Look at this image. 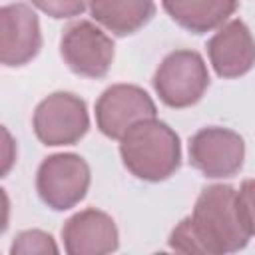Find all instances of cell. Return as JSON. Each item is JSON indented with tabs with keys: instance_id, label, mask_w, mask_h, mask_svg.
Wrapping results in <instances>:
<instances>
[{
	"instance_id": "1",
	"label": "cell",
	"mask_w": 255,
	"mask_h": 255,
	"mask_svg": "<svg viewBox=\"0 0 255 255\" xmlns=\"http://www.w3.org/2000/svg\"><path fill=\"white\" fill-rule=\"evenodd\" d=\"M251 233L239 209L237 189L213 183L201 189L191 215L183 217L169 233V247L181 253L223 255L247 247Z\"/></svg>"
},
{
	"instance_id": "2",
	"label": "cell",
	"mask_w": 255,
	"mask_h": 255,
	"mask_svg": "<svg viewBox=\"0 0 255 255\" xmlns=\"http://www.w3.org/2000/svg\"><path fill=\"white\" fill-rule=\"evenodd\" d=\"M124 167L141 181H163L181 165V141L175 129L157 118L141 120L120 139Z\"/></svg>"
},
{
	"instance_id": "3",
	"label": "cell",
	"mask_w": 255,
	"mask_h": 255,
	"mask_svg": "<svg viewBox=\"0 0 255 255\" xmlns=\"http://www.w3.org/2000/svg\"><path fill=\"white\" fill-rule=\"evenodd\" d=\"M151 84L167 108L195 106L209 88L207 64L195 50H173L155 68Z\"/></svg>"
},
{
	"instance_id": "4",
	"label": "cell",
	"mask_w": 255,
	"mask_h": 255,
	"mask_svg": "<svg viewBox=\"0 0 255 255\" xmlns=\"http://www.w3.org/2000/svg\"><path fill=\"white\" fill-rule=\"evenodd\" d=\"M92 181L88 161L78 153H52L36 171V191L54 211L76 207L88 193Z\"/></svg>"
},
{
	"instance_id": "5",
	"label": "cell",
	"mask_w": 255,
	"mask_h": 255,
	"mask_svg": "<svg viewBox=\"0 0 255 255\" xmlns=\"http://www.w3.org/2000/svg\"><path fill=\"white\" fill-rule=\"evenodd\" d=\"M32 128L44 145H74L90 129L88 106L72 92H54L36 106Z\"/></svg>"
},
{
	"instance_id": "6",
	"label": "cell",
	"mask_w": 255,
	"mask_h": 255,
	"mask_svg": "<svg viewBox=\"0 0 255 255\" xmlns=\"http://www.w3.org/2000/svg\"><path fill=\"white\" fill-rule=\"evenodd\" d=\"M60 56L74 74L100 80L112 68L116 46L114 40L94 22L76 20L62 32Z\"/></svg>"
},
{
	"instance_id": "7",
	"label": "cell",
	"mask_w": 255,
	"mask_h": 255,
	"mask_svg": "<svg viewBox=\"0 0 255 255\" xmlns=\"http://www.w3.org/2000/svg\"><path fill=\"white\" fill-rule=\"evenodd\" d=\"M189 163L203 177L225 179L241 171L245 161L243 137L221 126H207L189 137Z\"/></svg>"
},
{
	"instance_id": "8",
	"label": "cell",
	"mask_w": 255,
	"mask_h": 255,
	"mask_svg": "<svg viewBox=\"0 0 255 255\" xmlns=\"http://www.w3.org/2000/svg\"><path fill=\"white\" fill-rule=\"evenodd\" d=\"M149 118H157L155 102L135 84H114L96 100V126L110 139L120 141L131 126Z\"/></svg>"
},
{
	"instance_id": "9",
	"label": "cell",
	"mask_w": 255,
	"mask_h": 255,
	"mask_svg": "<svg viewBox=\"0 0 255 255\" xmlns=\"http://www.w3.org/2000/svg\"><path fill=\"white\" fill-rule=\"evenodd\" d=\"M42 48V30L36 12L26 2H12L0 10V60L6 68L32 62Z\"/></svg>"
},
{
	"instance_id": "10",
	"label": "cell",
	"mask_w": 255,
	"mask_h": 255,
	"mask_svg": "<svg viewBox=\"0 0 255 255\" xmlns=\"http://www.w3.org/2000/svg\"><path fill=\"white\" fill-rule=\"evenodd\" d=\"M205 48L211 68L223 80L241 78L255 66V38L239 18L217 28Z\"/></svg>"
},
{
	"instance_id": "11",
	"label": "cell",
	"mask_w": 255,
	"mask_h": 255,
	"mask_svg": "<svg viewBox=\"0 0 255 255\" xmlns=\"http://www.w3.org/2000/svg\"><path fill=\"white\" fill-rule=\"evenodd\" d=\"M62 241L70 255H106L120 247V233L112 215L88 207L66 219Z\"/></svg>"
},
{
	"instance_id": "12",
	"label": "cell",
	"mask_w": 255,
	"mask_h": 255,
	"mask_svg": "<svg viewBox=\"0 0 255 255\" xmlns=\"http://www.w3.org/2000/svg\"><path fill=\"white\" fill-rule=\"evenodd\" d=\"M167 16L191 34L221 28L237 12L239 0H161Z\"/></svg>"
},
{
	"instance_id": "13",
	"label": "cell",
	"mask_w": 255,
	"mask_h": 255,
	"mask_svg": "<svg viewBox=\"0 0 255 255\" xmlns=\"http://www.w3.org/2000/svg\"><path fill=\"white\" fill-rule=\"evenodd\" d=\"M92 18L114 36H129L155 16L153 0H90Z\"/></svg>"
},
{
	"instance_id": "14",
	"label": "cell",
	"mask_w": 255,
	"mask_h": 255,
	"mask_svg": "<svg viewBox=\"0 0 255 255\" xmlns=\"http://www.w3.org/2000/svg\"><path fill=\"white\" fill-rule=\"evenodd\" d=\"M58 245L54 241V237L42 229H26L20 231L12 245H10V253L12 255H30V253H58Z\"/></svg>"
},
{
	"instance_id": "15",
	"label": "cell",
	"mask_w": 255,
	"mask_h": 255,
	"mask_svg": "<svg viewBox=\"0 0 255 255\" xmlns=\"http://www.w3.org/2000/svg\"><path fill=\"white\" fill-rule=\"evenodd\" d=\"M30 2L40 12L56 20L80 16L90 6V0H30Z\"/></svg>"
},
{
	"instance_id": "16",
	"label": "cell",
	"mask_w": 255,
	"mask_h": 255,
	"mask_svg": "<svg viewBox=\"0 0 255 255\" xmlns=\"http://www.w3.org/2000/svg\"><path fill=\"white\" fill-rule=\"evenodd\" d=\"M237 201L245 225L251 235H255V179H245L237 189Z\"/></svg>"
}]
</instances>
